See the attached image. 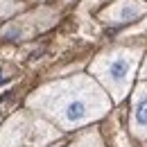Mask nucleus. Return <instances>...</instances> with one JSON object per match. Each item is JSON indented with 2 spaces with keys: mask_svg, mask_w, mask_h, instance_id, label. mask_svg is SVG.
I'll use <instances>...</instances> for the list:
<instances>
[{
  "mask_svg": "<svg viewBox=\"0 0 147 147\" xmlns=\"http://www.w3.org/2000/svg\"><path fill=\"white\" fill-rule=\"evenodd\" d=\"M27 107L70 131L97 122L111 111V97L91 75H75L41 86L27 97Z\"/></svg>",
  "mask_w": 147,
  "mask_h": 147,
  "instance_id": "1",
  "label": "nucleus"
},
{
  "mask_svg": "<svg viewBox=\"0 0 147 147\" xmlns=\"http://www.w3.org/2000/svg\"><path fill=\"white\" fill-rule=\"evenodd\" d=\"M140 57H143L140 48H118L100 55L91 63V75L109 93L111 102H122L131 93Z\"/></svg>",
  "mask_w": 147,
  "mask_h": 147,
  "instance_id": "2",
  "label": "nucleus"
},
{
  "mask_svg": "<svg viewBox=\"0 0 147 147\" xmlns=\"http://www.w3.org/2000/svg\"><path fill=\"white\" fill-rule=\"evenodd\" d=\"M129 131L134 138L147 140V82H138L136 88H131Z\"/></svg>",
  "mask_w": 147,
  "mask_h": 147,
  "instance_id": "3",
  "label": "nucleus"
},
{
  "mask_svg": "<svg viewBox=\"0 0 147 147\" xmlns=\"http://www.w3.org/2000/svg\"><path fill=\"white\" fill-rule=\"evenodd\" d=\"M143 14H147V2L145 0H118L113 2L109 9L102 11L100 18L109 25H125L131 20L140 18Z\"/></svg>",
  "mask_w": 147,
  "mask_h": 147,
  "instance_id": "4",
  "label": "nucleus"
},
{
  "mask_svg": "<svg viewBox=\"0 0 147 147\" xmlns=\"http://www.w3.org/2000/svg\"><path fill=\"white\" fill-rule=\"evenodd\" d=\"M23 118H14L7 127H5V131L0 134V147H11L14 143H18V136H20V131H23Z\"/></svg>",
  "mask_w": 147,
  "mask_h": 147,
  "instance_id": "5",
  "label": "nucleus"
},
{
  "mask_svg": "<svg viewBox=\"0 0 147 147\" xmlns=\"http://www.w3.org/2000/svg\"><path fill=\"white\" fill-rule=\"evenodd\" d=\"M68 147H104V140H102L100 131L95 127H91V129H86V131H82Z\"/></svg>",
  "mask_w": 147,
  "mask_h": 147,
  "instance_id": "6",
  "label": "nucleus"
},
{
  "mask_svg": "<svg viewBox=\"0 0 147 147\" xmlns=\"http://www.w3.org/2000/svg\"><path fill=\"white\" fill-rule=\"evenodd\" d=\"M140 82H147V59H145V63H143V68H140Z\"/></svg>",
  "mask_w": 147,
  "mask_h": 147,
  "instance_id": "7",
  "label": "nucleus"
}]
</instances>
